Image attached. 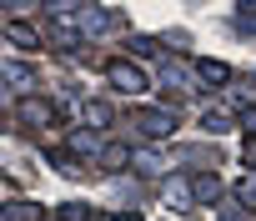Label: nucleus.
<instances>
[{
    "instance_id": "10",
    "label": "nucleus",
    "mask_w": 256,
    "mask_h": 221,
    "mask_svg": "<svg viewBox=\"0 0 256 221\" xmlns=\"http://www.w3.org/2000/svg\"><path fill=\"white\" fill-rule=\"evenodd\" d=\"M161 80H171L176 90H191V70H186L181 60H166V66H161Z\"/></svg>"
},
{
    "instance_id": "3",
    "label": "nucleus",
    "mask_w": 256,
    "mask_h": 221,
    "mask_svg": "<svg viewBox=\"0 0 256 221\" xmlns=\"http://www.w3.org/2000/svg\"><path fill=\"white\" fill-rule=\"evenodd\" d=\"M106 80H110L116 90H126V96L146 90V70H141L136 60H110V66H106Z\"/></svg>"
},
{
    "instance_id": "18",
    "label": "nucleus",
    "mask_w": 256,
    "mask_h": 221,
    "mask_svg": "<svg viewBox=\"0 0 256 221\" xmlns=\"http://www.w3.org/2000/svg\"><path fill=\"white\" fill-rule=\"evenodd\" d=\"M241 126H246V131L256 136V110H241Z\"/></svg>"
},
{
    "instance_id": "11",
    "label": "nucleus",
    "mask_w": 256,
    "mask_h": 221,
    "mask_svg": "<svg viewBox=\"0 0 256 221\" xmlns=\"http://www.w3.org/2000/svg\"><path fill=\"white\" fill-rule=\"evenodd\" d=\"M191 196H201V201H216V196H221V181L206 171V176H196V181H191Z\"/></svg>"
},
{
    "instance_id": "5",
    "label": "nucleus",
    "mask_w": 256,
    "mask_h": 221,
    "mask_svg": "<svg viewBox=\"0 0 256 221\" xmlns=\"http://www.w3.org/2000/svg\"><path fill=\"white\" fill-rule=\"evenodd\" d=\"M80 121H86V131L96 136V131H110V121H116V110H110L106 100H86V106H80Z\"/></svg>"
},
{
    "instance_id": "17",
    "label": "nucleus",
    "mask_w": 256,
    "mask_h": 221,
    "mask_svg": "<svg viewBox=\"0 0 256 221\" xmlns=\"http://www.w3.org/2000/svg\"><path fill=\"white\" fill-rule=\"evenodd\" d=\"M241 161L256 171V136H251V141H241Z\"/></svg>"
},
{
    "instance_id": "9",
    "label": "nucleus",
    "mask_w": 256,
    "mask_h": 221,
    "mask_svg": "<svg viewBox=\"0 0 256 221\" xmlns=\"http://www.w3.org/2000/svg\"><path fill=\"white\" fill-rule=\"evenodd\" d=\"M131 166H136L141 176H166V166H161L156 151H131Z\"/></svg>"
},
{
    "instance_id": "2",
    "label": "nucleus",
    "mask_w": 256,
    "mask_h": 221,
    "mask_svg": "<svg viewBox=\"0 0 256 221\" xmlns=\"http://www.w3.org/2000/svg\"><path fill=\"white\" fill-rule=\"evenodd\" d=\"M16 116H20V126H26V131H46V126L56 121V106H50L46 96H20Z\"/></svg>"
},
{
    "instance_id": "15",
    "label": "nucleus",
    "mask_w": 256,
    "mask_h": 221,
    "mask_svg": "<svg viewBox=\"0 0 256 221\" xmlns=\"http://www.w3.org/2000/svg\"><path fill=\"white\" fill-rule=\"evenodd\" d=\"M70 151H86V156H96V151H100V141H96V136H70Z\"/></svg>"
},
{
    "instance_id": "16",
    "label": "nucleus",
    "mask_w": 256,
    "mask_h": 221,
    "mask_svg": "<svg viewBox=\"0 0 256 221\" xmlns=\"http://www.w3.org/2000/svg\"><path fill=\"white\" fill-rule=\"evenodd\" d=\"M201 126H206V131H226V126H231V121H226V116H221V110H211V116H201Z\"/></svg>"
},
{
    "instance_id": "8",
    "label": "nucleus",
    "mask_w": 256,
    "mask_h": 221,
    "mask_svg": "<svg viewBox=\"0 0 256 221\" xmlns=\"http://www.w3.org/2000/svg\"><path fill=\"white\" fill-rule=\"evenodd\" d=\"M196 76H201L206 86H226V80H231V66H221V60H196Z\"/></svg>"
},
{
    "instance_id": "12",
    "label": "nucleus",
    "mask_w": 256,
    "mask_h": 221,
    "mask_svg": "<svg viewBox=\"0 0 256 221\" xmlns=\"http://www.w3.org/2000/svg\"><path fill=\"white\" fill-rule=\"evenodd\" d=\"M236 206H256V171H246L236 181Z\"/></svg>"
},
{
    "instance_id": "14",
    "label": "nucleus",
    "mask_w": 256,
    "mask_h": 221,
    "mask_svg": "<svg viewBox=\"0 0 256 221\" xmlns=\"http://www.w3.org/2000/svg\"><path fill=\"white\" fill-rule=\"evenodd\" d=\"M126 161H131L126 146H106V151H100V166H126Z\"/></svg>"
},
{
    "instance_id": "1",
    "label": "nucleus",
    "mask_w": 256,
    "mask_h": 221,
    "mask_svg": "<svg viewBox=\"0 0 256 221\" xmlns=\"http://www.w3.org/2000/svg\"><path fill=\"white\" fill-rule=\"evenodd\" d=\"M131 131H141L146 141H166L176 131V116L166 106H141V110H131Z\"/></svg>"
},
{
    "instance_id": "4",
    "label": "nucleus",
    "mask_w": 256,
    "mask_h": 221,
    "mask_svg": "<svg viewBox=\"0 0 256 221\" xmlns=\"http://www.w3.org/2000/svg\"><path fill=\"white\" fill-rule=\"evenodd\" d=\"M0 80H6V86H16L20 96H30L36 90V66H26V60H6V66H0Z\"/></svg>"
},
{
    "instance_id": "6",
    "label": "nucleus",
    "mask_w": 256,
    "mask_h": 221,
    "mask_svg": "<svg viewBox=\"0 0 256 221\" xmlns=\"http://www.w3.org/2000/svg\"><path fill=\"white\" fill-rule=\"evenodd\" d=\"M6 40L20 46V50H36V46H40V30H36L30 20H6Z\"/></svg>"
},
{
    "instance_id": "7",
    "label": "nucleus",
    "mask_w": 256,
    "mask_h": 221,
    "mask_svg": "<svg viewBox=\"0 0 256 221\" xmlns=\"http://www.w3.org/2000/svg\"><path fill=\"white\" fill-rule=\"evenodd\" d=\"M161 196H166V201H171L176 211H186V206H191V181H186V176H166Z\"/></svg>"
},
{
    "instance_id": "13",
    "label": "nucleus",
    "mask_w": 256,
    "mask_h": 221,
    "mask_svg": "<svg viewBox=\"0 0 256 221\" xmlns=\"http://www.w3.org/2000/svg\"><path fill=\"white\" fill-rule=\"evenodd\" d=\"M36 216V206L30 201H16V206H0V221H30Z\"/></svg>"
}]
</instances>
